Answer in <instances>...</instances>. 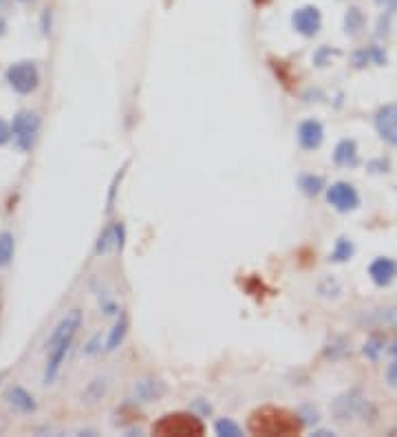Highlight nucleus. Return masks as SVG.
<instances>
[{
  "mask_svg": "<svg viewBox=\"0 0 397 437\" xmlns=\"http://www.w3.org/2000/svg\"><path fill=\"white\" fill-rule=\"evenodd\" d=\"M303 428V420L298 415L276 409V406H263L250 415V431L265 437H291L298 435Z\"/></svg>",
  "mask_w": 397,
  "mask_h": 437,
  "instance_id": "f257e3e1",
  "label": "nucleus"
},
{
  "mask_svg": "<svg viewBox=\"0 0 397 437\" xmlns=\"http://www.w3.org/2000/svg\"><path fill=\"white\" fill-rule=\"evenodd\" d=\"M203 431V422L192 413H168L152 426V433L162 437H198Z\"/></svg>",
  "mask_w": 397,
  "mask_h": 437,
  "instance_id": "f03ea898",
  "label": "nucleus"
},
{
  "mask_svg": "<svg viewBox=\"0 0 397 437\" xmlns=\"http://www.w3.org/2000/svg\"><path fill=\"white\" fill-rule=\"evenodd\" d=\"M7 82L9 87L20 93V95H29L38 89L40 84V73L38 67L29 60H23V62H16L7 69Z\"/></svg>",
  "mask_w": 397,
  "mask_h": 437,
  "instance_id": "7ed1b4c3",
  "label": "nucleus"
},
{
  "mask_svg": "<svg viewBox=\"0 0 397 437\" xmlns=\"http://www.w3.org/2000/svg\"><path fill=\"white\" fill-rule=\"evenodd\" d=\"M40 128V119L31 111H20L13 122H11V133H13V142L20 150H31L35 135Z\"/></svg>",
  "mask_w": 397,
  "mask_h": 437,
  "instance_id": "20e7f679",
  "label": "nucleus"
},
{
  "mask_svg": "<svg viewBox=\"0 0 397 437\" xmlns=\"http://www.w3.org/2000/svg\"><path fill=\"white\" fill-rule=\"evenodd\" d=\"M327 201L337 212H351V210H355L357 206H360V194H357V190L351 184L337 182L327 190Z\"/></svg>",
  "mask_w": 397,
  "mask_h": 437,
  "instance_id": "39448f33",
  "label": "nucleus"
},
{
  "mask_svg": "<svg viewBox=\"0 0 397 437\" xmlns=\"http://www.w3.org/2000/svg\"><path fill=\"white\" fill-rule=\"evenodd\" d=\"M291 25L293 29L305 35V38H311L320 31L323 27V16H320V9L313 7V5H307V7H301L296 9L293 16H291Z\"/></svg>",
  "mask_w": 397,
  "mask_h": 437,
  "instance_id": "423d86ee",
  "label": "nucleus"
},
{
  "mask_svg": "<svg viewBox=\"0 0 397 437\" xmlns=\"http://www.w3.org/2000/svg\"><path fill=\"white\" fill-rule=\"evenodd\" d=\"M369 409V402L357 393H347L333 402V413L340 422H351L353 417H362Z\"/></svg>",
  "mask_w": 397,
  "mask_h": 437,
  "instance_id": "0eeeda50",
  "label": "nucleus"
},
{
  "mask_svg": "<svg viewBox=\"0 0 397 437\" xmlns=\"http://www.w3.org/2000/svg\"><path fill=\"white\" fill-rule=\"evenodd\" d=\"M375 128L384 142L397 146V104L382 106L375 113Z\"/></svg>",
  "mask_w": 397,
  "mask_h": 437,
  "instance_id": "6e6552de",
  "label": "nucleus"
},
{
  "mask_svg": "<svg viewBox=\"0 0 397 437\" xmlns=\"http://www.w3.org/2000/svg\"><path fill=\"white\" fill-rule=\"evenodd\" d=\"M325 139V128L318 119H305V122L298 126V144L305 150H315L323 144Z\"/></svg>",
  "mask_w": 397,
  "mask_h": 437,
  "instance_id": "1a4fd4ad",
  "label": "nucleus"
},
{
  "mask_svg": "<svg viewBox=\"0 0 397 437\" xmlns=\"http://www.w3.org/2000/svg\"><path fill=\"white\" fill-rule=\"evenodd\" d=\"M5 402L9 409H13L16 413H23V415H29L35 411V400H33V395L29 391H25L23 387H9L5 391Z\"/></svg>",
  "mask_w": 397,
  "mask_h": 437,
  "instance_id": "9d476101",
  "label": "nucleus"
},
{
  "mask_svg": "<svg viewBox=\"0 0 397 437\" xmlns=\"http://www.w3.org/2000/svg\"><path fill=\"white\" fill-rule=\"evenodd\" d=\"M369 274H371L375 285L386 287V285L393 283V278L397 276V263L393 261V258H388V256H380V258H375V261L371 263Z\"/></svg>",
  "mask_w": 397,
  "mask_h": 437,
  "instance_id": "9b49d317",
  "label": "nucleus"
},
{
  "mask_svg": "<svg viewBox=\"0 0 397 437\" xmlns=\"http://www.w3.org/2000/svg\"><path fill=\"white\" fill-rule=\"evenodd\" d=\"M111 248H115V250L124 248V228H122V223L108 226L102 234H99L95 252L97 254H106V252H111Z\"/></svg>",
  "mask_w": 397,
  "mask_h": 437,
  "instance_id": "f8f14e48",
  "label": "nucleus"
},
{
  "mask_svg": "<svg viewBox=\"0 0 397 437\" xmlns=\"http://www.w3.org/2000/svg\"><path fill=\"white\" fill-rule=\"evenodd\" d=\"M333 162H335L337 166H342V168H353V166H357L360 157H357V146H355L353 139H342V142L335 146V150H333Z\"/></svg>",
  "mask_w": 397,
  "mask_h": 437,
  "instance_id": "ddd939ff",
  "label": "nucleus"
},
{
  "mask_svg": "<svg viewBox=\"0 0 397 437\" xmlns=\"http://www.w3.org/2000/svg\"><path fill=\"white\" fill-rule=\"evenodd\" d=\"M166 393L164 382L152 380V377H146V380H139L135 385V397L139 402H152L157 397H162Z\"/></svg>",
  "mask_w": 397,
  "mask_h": 437,
  "instance_id": "4468645a",
  "label": "nucleus"
},
{
  "mask_svg": "<svg viewBox=\"0 0 397 437\" xmlns=\"http://www.w3.org/2000/svg\"><path fill=\"white\" fill-rule=\"evenodd\" d=\"M126 329H128V318H126V314H122V316L117 318V323L113 325V329H111V333L106 338V349L108 351H113V349H117L119 345H122L124 336H126Z\"/></svg>",
  "mask_w": 397,
  "mask_h": 437,
  "instance_id": "2eb2a0df",
  "label": "nucleus"
},
{
  "mask_svg": "<svg viewBox=\"0 0 397 437\" xmlns=\"http://www.w3.org/2000/svg\"><path fill=\"white\" fill-rule=\"evenodd\" d=\"M106 391H108V377L106 375L95 377V380L86 387V391L82 393V400L84 402H97L106 395Z\"/></svg>",
  "mask_w": 397,
  "mask_h": 437,
  "instance_id": "dca6fc26",
  "label": "nucleus"
},
{
  "mask_svg": "<svg viewBox=\"0 0 397 437\" xmlns=\"http://www.w3.org/2000/svg\"><path fill=\"white\" fill-rule=\"evenodd\" d=\"M353 62H355V67H364L367 62H375V65H384L386 62V55L377 49V47H369V49H364V51H357L355 55H353Z\"/></svg>",
  "mask_w": 397,
  "mask_h": 437,
  "instance_id": "f3484780",
  "label": "nucleus"
},
{
  "mask_svg": "<svg viewBox=\"0 0 397 437\" xmlns=\"http://www.w3.org/2000/svg\"><path fill=\"white\" fill-rule=\"evenodd\" d=\"M362 29H364V16H362V11L357 9V7H351L347 11V16H345V31L349 35H357Z\"/></svg>",
  "mask_w": 397,
  "mask_h": 437,
  "instance_id": "a211bd4d",
  "label": "nucleus"
},
{
  "mask_svg": "<svg viewBox=\"0 0 397 437\" xmlns=\"http://www.w3.org/2000/svg\"><path fill=\"white\" fill-rule=\"evenodd\" d=\"M13 234L11 232H0V267H7L13 258Z\"/></svg>",
  "mask_w": 397,
  "mask_h": 437,
  "instance_id": "6ab92c4d",
  "label": "nucleus"
},
{
  "mask_svg": "<svg viewBox=\"0 0 397 437\" xmlns=\"http://www.w3.org/2000/svg\"><path fill=\"white\" fill-rule=\"evenodd\" d=\"M298 186L303 188L305 194H318L323 188H325V179L323 177H315V175H303L301 179H298Z\"/></svg>",
  "mask_w": 397,
  "mask_h": 437,
  "instance_id": "aec40b11",
  "label": "nucleus"
},
{
  "mask_svg": "<svg viewBox=\"0 0 397 437\" xmlns=\"http://www.w3.org/2000/svg\"><path fill=\"white\" fill-rule=\"evenodd\" d=\"M351 256H353V243L349 241V238H337L335 250L331 254L333 261L335 263H345V261H349Z\"/></svg>",
  "mask_w": 397,
  "mask_h": 437,
  "instance_id": "412c9836",
  "label": "nucleus"
},
{
  "mask_svg": "<svg viewBox=\"0 0 397 437\" xmlns=\"http://www.w3.org/2000/svg\"><path fill=\"white\" fill-rule=\"evenodd\" d=\"M214 431H216V435H221V437H241L243 435V431H241V426L238 424H234L232 420H218L216 424H214Z\"/></svg>",
  "mask_w": 397,
  "mask_h": 437,
  "instance_id": "4be33fe9",
  "label": "nucleus"
},
{
  "mask_svg": "<svg viewBox=\"0 0 397 437\" xmlns=\"http://www.w3.org/2000/svg\"><path fill=\"white\" fill-rule=\"evenodd\" d=\"M384 351V341L380 336H373L371 341L364 345V353L371 358V360H377V358H380V353Z\"/></svg>",
  "mask_w": 397,
  "mask_h": 437,
  "instance_id": "5701e85b",
  "label": "nucleus"
},
{
  "mask_svg": "<svg viewBox=\"0 0 397 437\" xmlns=\"http://www.w3.org/2000/svg\"><path fill=\"white\" fill-rule=\"evenodd\" d=\"M13 137V133H11V126L7 124V122H3V119H0V146H5L9 139Z\"/></svg>",
  "mask_w": 397,
  "mask_h": 437,
  "instance_id": "b1692460",
  "label": "nucleus"
},
{
  "mask_svg": "<svg viewBox=\"0 0 397 437\" xmlns=\"http://www.w3.org/2000/svg\"><path fill=\"white\" fill-rule=\"evenodd\" d=\"M386 382H388L391 387H397V358L388 365V369H386Z\"/></svg>",
  "mask_w": 397,
  "mask_h": 437,
  "instance_id": "393cba45",
  "label": "nucleus"
},
{
  "mask_svg": "<svg viewBox=\"0 0 397 437\" xmlns=\"http://www.w3.org/2000/svg\"><path fill=\"white\" fill-rule=\"evenodd\" d=\"M377 5H380L386 13H393V11H397V0H375Z\"/></svg>",
  "mask_w": 397,
  "mask_h": 437,
  "instance_id": "a878e982",
  "label": "nucleus"
},
{
  "mask_svg": "<svg viewBox=\"0 0 397 437\" xmlns=\"http://www.w3.org/2000/svg\"><path fill=\"white\" fill-rule=\"evenodd\" d=\"M5 31H7V23H5V18H3V16H0V38H3V35H5Z\"/></svg>",
  "mask_w": 397,
  "mask_h": 437,
  "instance_id": "bb28decb",
  "label": "nucleus"
},
{
  "mask_svg": "<svg viewBox=\"0 0 397 437\" xmlns=\"http://www.w3.org/2000/svg\"><path fill=\"white\" fill-rule=\"evenodd\" d=\"M391 351H393V353L397 355V338H395V343H393V347H391Z\"/></svg>",
  "mask_w": 397,
  "mask_h": 437,
  "instance_id": "cd10ccee",
  "label": "nucleus"
},
{
  "mask_svg": "<svg viewBox=\"0 0 397 437\" xmlns=\"http://www.w3.org/2000/svg\"><path fill=\"white\" fill-rule=\"evenodd\" d=\"M254 3H256V5H265V3H267V0H254Z\"/></svg>",
  "mask_w": 397,
  "mask_h": 437,
  "instance_id": "c85d7f7f",
  "label": "nucleus"
},
{
  "mask_svg": "<svg viewBox=\"0 0 397 437\" xmlns=\"http://www.w3.org/2000/svg\"><path fill=\"white\" fill-rule=\"evenodd\" d=\"M3 431H5V422H3V420H0V433H3Z\"/></svg>",
  "mask_w": 397,
  "mask_h": 437,
  "instance_id": "c756f323",
  "label": "nucleus"
},
{
  "mask_svg": "<svg viewBox=\"0 0 397 437\" xmlns=\"http://www.w3.org/2000/svg\"><path fill=\"white\" fill-rule=\"evenodd\" d=\"M20 3H31V0H20Z\"/></svg>",
  "mask_w": 397,
  "mask_h": 437,
  "instance_id": "7c9ffc66",
  "label": "nucleus"
},
{
  "mask_svg": "<svg viewBox=\"0 0 397 437\" xmlns=\"http://www.w3.org/2000/svg\"><path fill=\"white\" fill-rule=\"evenodd\" d=\"M391 435H397V428H395V431H391Z\"/></svg>",
  "mask_w": 397,
  "mask_h": 437,
  "instance_id": "2f4dec72",
  "label": "nucleus"
},
{
  "mask_svg": "<svg viewBox=\"0 0 397 437\" xmlns=\"http://www.w3.org/2000/svg\"><path fill=\"white\" fill-rule=\"evenodd\" d=\"M5 5V0H0V7H3Z\"/></svg>",
  "mask_w": 397,
  "mask_h": 437,
  "instance_id": "473e14b6",
  "label": "nucleus"
}]
</instances>
